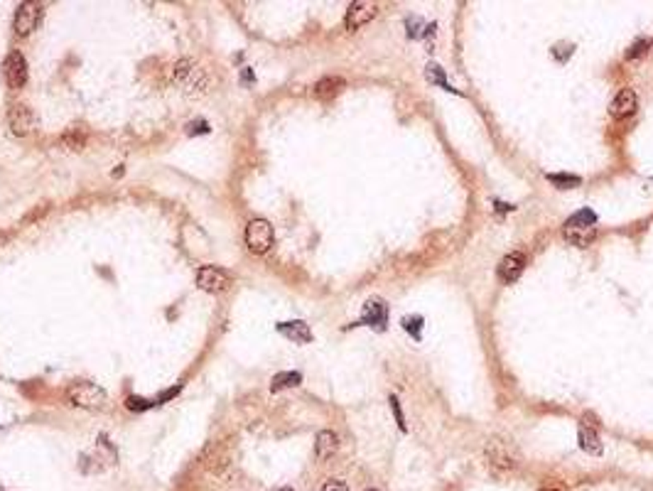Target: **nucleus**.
<instances>
[{
    "label": "nucleus",
    "mask_w": 653,
    "mask_h": 491,
    "mask_svg": "<svg viewBox=\"0 0 653 491\" xmlns=\"http://www.w3.org/2000/svg\"><path fill=\"white\" fill-rule=\"evenodd\" d=\"M337 449H339V438H337L332 430H322L317 432V438H314V454H317V459H332L337 454Z\"/></svg>",
    "instance_id": "nucleus-13"
},
{
    "label": "nucleus",
    "mask_w": 653,
    "mask_h": 491,
    "mask_svg": "<svg viewBox=\"0 0 653 491\" xmlns=\"http://www.w3.org/2000/svg\"><path fill=\"white\" fill-rule=\"evenodd\" d=\"M427 79H430L432 84H440V87L447 89V91H457V89L449 87V81L445 79V71H442V66H440V64H430V66H427Z\"/></svg>",
    "instance_id": "nucleus-19"
},
{
    "label": "nucleus",
    "mask_w": 653,
    "mask_h": 491,
    "mask_svg": "<svg viewBox=\"0 0 653 491\" xmlns=\"http://www.w3.org/2000/svg\"><path fill=\"white\" fill-rule=\"evenodd\" d=\"M594 233H597V214L592 209H582L575 216H570L562 226V236L570 246H578V249H587L592 243Z\"/></svg>",
    "instance_id": "nucleus-1"
},
{
    "label": "nucleus",
    "mask_w": 653,
    "mask_h": 491,
    "mask_svg": "<svg viewBox=\"0 0 653 491\" xmlns=\"http://www.w3.org/2000/svg\"><path fill=\"white\" fill-rule=\"evenodd\" d=\"M62 143H64L69 150H81V148L87 145V130L81 128V125H71V128H66V133L62 135Z\"/></svg>",
    "instance_id": "nucleus-18"
},
{
    "label": "nucleus",
    "mask_w": 653,
    "mask_h": 491,
    "mask_svg": "<svg viewBox=\"0 0 653 491\" xmlns=\"http://www.w3.org/2000/svg\"><path fill=\"white\" fill-rule=\"evenodd\" d=\"M300 384H303V373L283 371V373H276V376H273V381H270V391H273V393H278V391L295 389V386H300Z\"/></svg>",
    "instance_id": "nucleus-17"
},
{
    "label": "nucleus",
    "mask_w": 653,
    "mask_h": 491,
    "mask_svg": "<svg viewBox=\"0 0 653 491\" xmlns=\"http://www.w3.org/2000/svg\"><path fill=\"white\" fill-rule=\"evenodd\" d=\"M636 108H638V96L634 93V89H621V91L614 96V101H611L609 114H611V118L624 120V118H629V116L636 114Z\"/></svg>",
    "instance_id": "nucleus-9"
},
{
    "label": "nucleus",
    "mask_w": 653,
    "mask_h": 491,
    "mask_svg": "<svg viewBox=\"0 0 653 491\" xmlns=\"http://www.w3.org/2000/svg\"><path fill=\"white\" fill-rule=\"evenodd\" d=\"M391 408H393V416H395V420H398V425H400V430H405V420H403V411H400V405H398V398H395V395H391Z\"/></svg>",
    "instance_id": "nucleus-25"
},
{
    "label": "nucleus",
    "mask_w": 653,
    "mask_h": 491,
    "mask_svg": "<svg viewBox=\"0 0 653 491\" xmlns=\"http://www.w3.org/2000/svg\"><path fill=\"white\" fill-rule=\"evenodd\" d=\"M366 491H378V489H366Z\"/></svg>",
    "instance_id": "nucleus-29"
},
{
    "label": "nucleus",
    "mask_w": 653,
    "mask_h": 491,
    "mask_svg": "<svg viewBox=\"0 0 653 491\" xmlns=\"http://www.w3.org/2000/svg\"><path fill=\"white\" fill-rule=\"evenodd\" d=\"M39 20H42V6L39 3H20L15 10V20H12V30L17 37H27V35L37 30Z\"/></svg>",
    "instance_id": "nucleus-5"
},
{
    "label": "nucleus",
    "mask_w": 653,
    "mask_h": 491,
    "mask_svg": "<svg viewBox=\"0 0 653 491\" xmlns=\"http://www.w3.org/2000/svg\"><path fill=\"white\" fill-rule=\"evenodd\" d=\"M125 405H128L130 411H145V408L157 405V400H145V398H135V395H130V398L125 400Z\"/></svg>",
    "instance_id": "nucleus-22"
},
{
    "label": "nucleus",
    "mask_w": 653,
    "mask_h": 491,
    "mask_svg": "<svg viewBox=\"0 0 653 491\" xmlns=\"http://www.w3.org/2000/svg\"><path fill=\"white\" fill-rule=\"evenodd\" d=\"M653 47V42L648 37H643V39H636V42L629 47V52H627V60H636V57H643V54L648 52V49Z\"/></svg>",
    "instance_id": "nucleus-20"
},
{
    "label": "nucleus",
    "mask_w": 653,
    "mask_h": 491,
    "mask_svg": "<svg viewBox=\"0 0 653 491\" xmlns=\"http://www.w3.org/2000/svg\"><path fill=\"white\" fill-rule=\"evenodd\" d=\"M276 491H295L292 486H280V489H276Z\"/></svg>",
    "instance_id": "nucleus-27"
},
{
    "label": "nucleus",
    "mask_w": 653,
    "mask_h": 491,
    "mask_svg": "<svg viewBox=\"0 0 653 491\" xmlns=\"http://www.w3.org/2000/svg\"><path fill=\"white\" fill-rule=\"evenodd\" d=\"M548 179L560 184V187H575V184H580V177H573V175H548Z\"/></svg>",
    "instance_id": "nucleus-23"
},
{
    "label": "nucleus",
    "mask_w": 653,
    "mask_h": 491,
    "mask_svg": "<svg viewBox=\"0 0 653 491\" xmlns=\"http://www.w3.org/2000/svg\"><path fill=\"white\" fill-rule=\"evenodd\" d=\"M3 79L10 89H22L27 81V62L20 52H10L3 62Z\"/></svg>",
    "instance_id": "nucleus-7"
},
{
    "label": "nucleus",
    "mask_w": 653,
    "mask_h": 491,
    "mask_svg": "<svg viewBox=\"0 0 653 491\" xmlns=\"http://www.w3.org/2000/svg\"><path fill=\"white\" fill-rule=\"evenodd\" d=\"M376 15H378V6L359 0V3H351V6H349L346 17H344V25H346V30H349V33H354V30L364 27L366 22H371Z\"/></svg>",
    "instance_id": "nucleus-8"
},
{
    "label": "nucleus",
    "mask_w": 653,
    "mask_h": 491,
    "mask_svg": "<svg viewBox=\"0 0 653 491\" xmlns=\"http://www.w3.org/2000/svg\"><path fill=\"white\" fill-rule=\"evenodd\" d=\"M578 438H580V447H582L587 454H602V440H600V435H597L594 427H589L582 422L578 430Z\"/></svg>",
    "instance_id": "nucleus-15"
},
{
    "label": "nucleus",
    "mask_w": 653,
    "mask_h": 491,
    "mask_svg": "<svg viewBox=\"0 0 653 491\" xmlns=\"http://www.w3.org/2000/svg\"><path fill=\"white\" fill-rule=\"evenodd\" d=\"M403 330L413 337V339H420L422 334V317H405L403 319Z\"/></svg>",
    "instance_id": "nucleus-21"
},
{
    "label": "nucleus",
    "mask_w": 653,
    "mask_h": 491,
    "mask_svg": "<svg viewBox=\"0 0 653 491\" xmlns=\"http://www.w3.org/2000/svg\"><path fill=\"white\" fill-rule=\"evenodd\" d=\"M322 491H349V486L341 479H330V481H324Z\"/></svg>",
    "instance_id": "nucleus-24"
},
{
    "label": "nucleus",
    "mask_w": 653,
    "mask_h": 491,
    "mask_svg": "<svg viewBox=\"0 0 653 491\" xmlns=\"http://www.w3.org/2000/svg\"><path fill=\"white\" fill-rule=\"evenodd\" d=\"M276 330L280 332L283 337H287V339L297 341V344H307V341H312V330H310L303 319H295V322H280Z\"/></svg>",
    "instance_id": "nucleus-12"
},
{
    "label": "nucleus",
    "mask_w": 653,
    "mask_h": 491,
    "mask_svg": "<svg viewBox=\"0 0 653 491\" xmlns=\"http://www.w3.org/2000/svg\"><path fill=\"white\" fill-rule=\"evenodd\" d=\"M524 268H526V256L521 253V251L508 253L503 256V260L499 263V278H501L503 283H516L521 278V273H524Z\"/></svg>",
    "instance_id": "nucleus-11"
},
{
    "label": "nucleus",
    "mask_w": 653,
    "mask_h": 491,
    "mask_svg": "<svg viewBox=\"0 0 653 491\" xmlns=\"http://www.w3.org/2000/svg\"><path fill=\"white\" fill-rule=\"evenodd\" d=\"M486 454H489V462H492L494 467H499V470H506V467H513V457L503 449V445L499 443V440H492L489 443V447H486Z\"/></svg>",
    "instance_id": "nucleus-16"
},
{
    "label": "nucleus",
    "mask_w": 653,
    "mask_h": 491,
    "mask_svg": "<svg viewBox=\"0 0 653 491\" xmlns=\"http://www.w3.org/2000/svg\"><path fill=\"white\" fill-rule=\"evenodd\" d=\"M540 491H560V489H540Z\"/></svg>",
    "instance_id": "nucleus-28"
},
{
    "label": "nucleus",
    "mask_w": 653,
    "mask_h": 491,
    "mask_svg": "<svg viewBox=\"0 0 653 491\" xmlns=\"http://www.w3.org/2000/svg\"><path fill=\"white\" fill-rule=\"evenodd\" d=\"M243 238H246V246H249L251 253H268L273 241H276V231H273L270 222H265V219H251L246 224Z\"/></svg>",
    "instance_id": "nucleus-3"
},
{
    "label": "nucleus",
    "mask_w": 653,
    "mask_h": 491,
    "mask_svg": "<svg viewBox=\"0 0 653 491\" xmlns=\"http://www.w3.org/2000/svg\"><path fill=\"white\" fill-rule=\"evenodd\" d=\"M66 400L74 408H87V411H103L108 403V395L101 386L91 384V381H74L66 389Z\"/></svg>",
    "instance_id": "nucleus-2"
},
{
    "label": "nucleus",
    "mask_w": 653,
    "mask_h": 491,
    "mask_svg": "<svg viewBox=\"0 0 653 491\" xmlns=\"http://www.w3.org/2000/svg\"><path fill=\"white\" fill-rule=\"evenodd\" d=\"M197 285L204 292H226L233 285V278L219 265H202L197 270Z\"/></svg>",
    "instance_id": "nucleus-4"
},
{
    "label": "nucleus",
    "mask_w": 653,
    "mask_h": 491,
    "mask_svg": "<svg viewBox=\"0 0 653 491\" xmlns=\"http://www.w3.org/2000/svg\"><path fill=\"white\" fill-rule=\"evenodd\" d=\"M35 114L33 108L27 106V103H12L10 108H8V128H10L12 135H17V138H25V135H30L35 130Z\"/></svg>",
    "instance_id": "nucleus-6"
},
{
    "label": "nucleus",
    "mask_w": 653,
    "mask_h": 491,
    "mask_svg": "<svg viewBox=\"0 0 653 491\" xmlns=\"http://www.w3.org/2000/svg\"><path fill=\"white\" fill-rule=\"evenodd\" d=\"M187 133L195 135V133H209V125H206V120H192V123L187 125Z\"/></svg>",
    "instance_id": "nucleus-26"
},
{
    "label": "nucleus",
    "mask_w": 653,
    "mask_h": 491,
    "mask_svg": "<svg viewBox=\"0 0 653 491\" xmlns=\"http://www.w3.org/2000/svg\"><path fill=\"white\" fill-rule=\"evenodd\" d=\"M341 89H344V79H339V76H324V79H319L314 84V96L322 98V101H330Z\"/></svg>",
    "instance_id": "nucleus-14"
},
{
    "label": "nucleus",
    "mask_w": 653,
    "mask_h": 491,
    "mask_svg": "<svg viewBox=\"0 0 653 491\" xmlns=\"http://www.w3.org/2000/svg\"><path fill=\"white\" fill-rule=\"evenodd\" d=\"M359 324H366V327H373V330H386L388 324V307H386L384 300H368L364 305V314L359 319Z\"/></svg>",
    "instance_id": "nucleus-10"
}]
</instances>
